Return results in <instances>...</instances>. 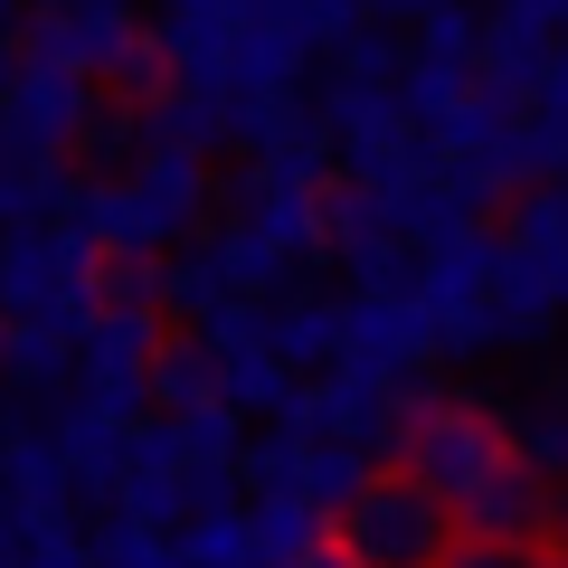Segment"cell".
Segmentation results:
<instances>
[{
  "mask_svg": "<svg viewBox=\"0 0 568 568\" xmlns=\"http://www.w3.org/2000/svg\"><path fill=\"white\" fill-rule=\"evenodd\" d=\"M265 342H275V361L294 369V379H323V369L351 361V304H332V294H294V304H265Z\"/></svg>",
  "mask_w": 568,
  "mask_h": 568,
  "instance_id": "6",
  "label": "cell"
},
{
  "mask_svg": "<svg viewBox=\"0 0 568 568\" xmlns=\"http://www.w3.org/2000/svg\"><path fill=\"white\" fill-rule=\"evenodd\" d=\"M332 530H342L369 568H446L455 540H465V530H455V503H436V493H426L417 474H398V465L369 474V484L342 503Z\"/></svg>",
  "mask_w": 568,
  "mask_h": 568,
  "instance_id": "3",
  "label": "cell"
},
{
  "mask_svg": "<svg viewBox=\"0 0 568 568\" xmlns=\"http://www.w3.org/2000/svg\"><path fill=\"white\" fill-rule=\"evenodd\" d=\"M379 10H407V20H426V10H455V0H379Z\"/></svg>",
  "mask_w": 568,
  "mask_h": 568,
  "instance_id": "13",
  "label": "cell"
},
{
  "mask_svg": "<svg viewBox=\"0 0 568 568\" xmlns=\"http://www.w3.org/2000/svg\"><path fill=\"white\" fill-rule=\"evenodd\" d=\"M10 77H20V58H10V48H0V95H10Z\"/></svg>",
  "mask_w": 568,
  "mask_h": 568,
  "instance_id": "15",
  "label": "cell"
},
{
  "mask_svg": "<svg viewBox=\"0 0 568 568\" xmlns=\"http://www.w3.org/2000/svg\"><path fill=\"white\" fill-rule=\"evenodd\" d=\"M39 10H133V0H39Z\"/></svg>",
  "mask_w": 568,
  "mask_h": 568,
  "instance_id": "14",
  "label": "cell"
},
{
  "mask_svg": "<svg viewBox=\"0 0 568 568\" xmlns=\"http://www.w3.org/2000/svg\"><path fill=\"white\" fill-rule=\"evenodd\" d=\"M549 549L568 559V484H559V511H549Z\"/></svg>",
  "mask_w": 568,
  "mask_h": 568,
  "instance_id": "12",
  "label": "cell"
},
{
  "mask_svg": "<svg viewBox=\"0 0 568 568\" xmlns=\"http://www.w3.org/2000/svg\"><path fill=\"white\" fill-rule=\"evenodd\" d=\"M10 10H20V0H0V20H10Z\"/></svg>",
  "mask_w": 568,
  "mask_h": 568,
  "instance_id": "17",
  "label": "cell"
},
{
  "mask_svg": "<svg viewBox=\"0 0 568 568\" xmlns=\"http://www.w3.org/2000/svg\"><path fill=\"white\" fill-rule=\"evenodd\" d=\"M304 568H369V559H361V549H351V540H342V530H332V540H323V549H313V559H304Z\"/></svg>",
  "mask_w": 568,
  "mask_h": 568,
  "instance_id": "11",
  "label": "cell"
},
{
  "mask_svg": "<svg viewBox=\"0 0 568 568\" xmlns=\"http://www.w3.org/2000/svg\"><path fill=\"white\" fill-rule=\"evenodd\" d=\"M549 388H559V398H568V361H559V369H549Z\"/></svg>",
  "mask_w": 568,
  "mask_h": 568,
  "instance_id": "16",
  "label": "cell"
},
{
  "mask_svg": "<svg viewBox=\"0 0 568 568\" xmlns=\"http://www.w3.org/2000/svg\"><path fill=\"white\" fill-rule=\"evenodd\" d=\"M162 304L181 313V323H209V313H227V304H246L237 284H227V265H219V246H181V256L162 265Z\"/></svg>",
  "mask_w": 568,
  "mask_h": 568,
  "instance_id": "9",
  "label": "cell"
},
{
  "mask_svg": "<svg viewBox=\"0 0 568 568\" xmlns=\"http://www.w3.org/2000/svg\"><path fill=\"white\" fill-rule=\"evenodd\" d=\"M407 58H426V67H465V77H484V20H474L465 0H455V10H426V20H417V39H407Z\"/></svg>",
  "mask_w": 568,
  "mask_h": 568,
  "instance_id": "10",
  "label": "cell"
},
{
  "mask_svg": "<svg viewBox=\"0 0 568 568\" xmlns=\"http://www.w3.org/2000/svg\"><path fill=\"white\" fill-rule=\"evenodd\" d=\"M171 10H200V0H171Z\"/></svg>",
  "mask_w": 568,
  "mask_h": 568,
  "instance_id": "18",
  "label": "cell"
},
{
  "mask_svg": "<svg viewBox=\"0 0 568 568\" xmlns=\"http://www.w3.org/2000/svg\"><path fill=\"white\" fill-rule=\"evenodd\" d=\"M503 426H511V455H521L540 484H568V398H559V388L503 407Z\"/></svg>",
  "mask_w": 568,
  "mask_h": 568,
  "instance_id": "8",
  "label": "cell"
},
{
  "mask_svg": "<svg viewBox=\"0 0 568 568\" xmlns=\"http://www.w3.org/2000/svg\"><path fill=\"white\" fill-rule=\"evenodd\" d=\"M503 465H521V455H511L503 407L455 398V388H417V398H407V426H398V474H417L436 503L465 511V503H474V493H484Z\"/></svg>",
  "mask_w": 568,
  "mask_h": 568,
  "instance_id": "2",
  "label": "cell"
},
{
  "mask_svg": "<svg viewBox=\"0 0 568 568\" xmlns=\"http://www.w3.org/2000/svg\"><path fill=\"white\" fill-rule=\"evenodd\" d=\"M162 351L171 342H162V323H152V304H114V294H104L95 323H85V342H77V388H67V398H85V407H104V417L142 426Z\"/></svg>",
  "mask_w": 568,
  "mask_h": 568,
  "instance_id": "4",
  "label": "cell"
},
{
  "mask_svg": "<svg viewBox=\"0 0 568 568\" xmlns=\"http://www.w3.org/2000/svg\"><path fill=\"white\" fill-rule=\"evenodd\" d=\"M85 133H95V77L48 67V58H20V77H10V95H0V152L67 162Z\"/></svg>",
  "mask_w": 568,
  "mask_h": 568,
  "instance_id": "5",
  "label": "cell"
},
{
  "mask_svg": "<svg viewBox=\"0 0 568 568\" xmlns=\"http://www.w3.org/2000/svg\"><path fill=\"white\" fill-rule=\"evenodd\" d=\"M549 511H559V484H540L530 465H503L465 511H455V530H465V540H549Z\"/></svg>",
  "mask_w": 568,
  "mask_h": 568,
  "instance_id": "7",
  "label": "cell"
},
{
  "mask_svg": "<svg viewBox=\"0 0 568 568\" xmlns=\"http://www.w3.org/2000/svg\"><path fill=\"white\" fill-rule=\"evenodd\" d=\"M104 304V256L67 219L0 227V323L10 332H85Z\"/></svg>",
  "mask_w": 568,
  "mask_h": 568,
  "instance_id": "1",
  "label": "cell"
}]
</instances>
